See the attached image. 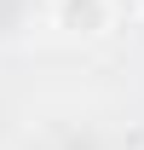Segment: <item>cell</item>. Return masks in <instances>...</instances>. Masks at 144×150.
<instances>
[{
	"label": "cell",
	"mask_w": 144,
	"mask_h": 150,
	"mask_svg": "<svg viewBox=\"0 0 144 150\" xmlns=\"http://www.w3.org/2000/svg\"><path fill=\"white\" fill-rule=\"evenodd\" d=\"M58 23L69 35H104L115 23V6L109 0H58Z\"/></svg>",
	"instance_id": "1"
},
{
	"label": "cell",
	"mask_w": 144,
	"mask_h": 150,
	"mask_svg": "<svg viewBox=\"0 0 144 150\" xmlns=\"http://www.w3.org/2000/svg\"><path fill=\"white\" fill-rule=\"evenodd\" d=\"M138 6H144V0H138Z\"/></svg>",
	"instance_id": "2"
}]
</instances>
